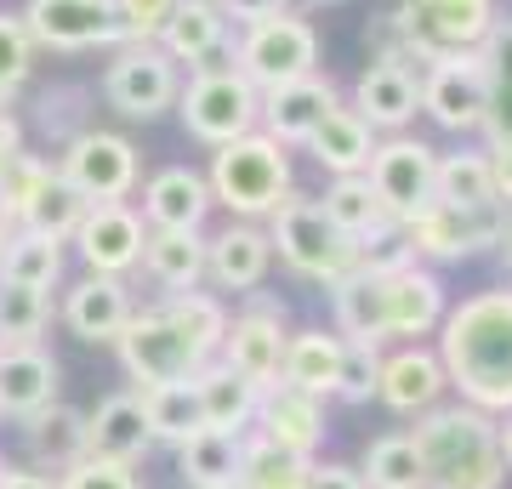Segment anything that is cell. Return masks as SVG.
Returning <instances> with one entry per match:
<instances>
[{
    "mask_svg": "<svg viewBox=\"0 0 512 489\" xmlns=\"http://www.w3.org/2000/svg\"><path fill=\"white\" fill-rule=\"evenodd\" d=\"M450 381H444V364L433 347L421 342H399L393 353H382V376H376V399L393 410V416H427L433 404H444Z\"/></svg>",
    "mask_w": 512,
    "mask_h": 489,
    "instance_id": "cell-19",
    "label": "cell"
},
{
    "mask_svg": "<svg viewBox=\"0 0 512 489\" xmlns=\"http://www.w3.org/2000/svg\"><path fill=\"white\" fill-rule=\"evenodd\" d=\"M177 114H183L188 137H200L205 148H222L256 131L262 120V91L234 69V63H211V69H194L188 86L177 91Z\"/></svg>",
    "mask_w": 512,
    "mask_h": 489,
    "instance_id": "cell-6",
    "label": "cell"
},
{
    "mask_svg": "<svg viewBox=\"0 0 512 489\" xmlns=\"http://www.w3.org/2000/svg\"><path fill=\"white\" fill-rule=\"evenodd\" d=\"M217 12L228 23H262V18H274V12H291V0H217Z\"/></svg>",
    "mask_w": 512,
    "mask_h": 489,
    "instance_id": "cell-49",
    "label": "cell"
},
{
    "mask_svg": "<svg viewBox=\"0 0 512 489\" xmlns=\"http://www.w3.org/2000/svg\"><path fill=\"white\" fill-rule=\"evenodd\" d=\"M336 103H342L336 80H330V74H308V80H291V86H279V91H262V120H256V131L274 137L279 148H302L308 131L319 126Z\"/></svg>",
    "mask_w": 512,
    "mask_h": 489,
    "instance_id": "cell-21",
    "label": "cell"
},
{
    "mask_svg": "<svg viewBox=\"0 0 512 489\" xmlns=\"http://www.w3.org/2000/svg\"><path fill=\"white\" fill-rule=\"evenodd\" d=\"M57 399V359L40 342L0 347V416L29 421Z\"/></svg>",
    "mask_w": 512,
    "mask_h": 489,
    "instance_id": "cell-25",
    "label": "cell"
},
{
    "mask_svg": "<svg viewBox=\"0 0 512 489\" xmlns=\"http://www.w3.org/2000/svg\"><path fill=\"white\" fill-rule=\"evenodd\" d=\"M268 268H274V245L262 222H228L222 234L205 239V279L217 290H234V296L262 290Z\"/></svg>",
    "mask_w": 512,
    "mask_h": 489,
    "instance_id": "cell-22",
    "label": "cell"
},
{
    "mask_svg": "<svg viewBox=\"0 0 512 489\" xmlns=\"http://www.w3.org/2000/svg\"><path fill=\"white\" fill-rule=\"evenodd\" d=\"M137 399H143V416H148V433L154 444H183L205 427L200 421V393H194V381H160V387H137Z\"/></svg>",
    "mask_w": 512,
    "mask_h": 489,
    "instance_id": "cell-36",
    "label": "cell"
},
{
    "mask_svg": "<svg viewBox=\"0 0 512 489\" xmlns=\"http://www.w3.org/2000/svg\"><path fill=\"white\" fill-rule=\"evenodd\" d=\"M268 245L291 273L302 279H319V285H336L348 268H359V245L348 234H336L319 211V200H308L302 188H291L285 200L274 205L268 217Z\"/></svg>",
    "mask_w": 512,
    "mask_h": 489,
    "instance_id": "cell-5",
    "label": "cell"
},
{
    "mask_svg": "<svg viewBox=\"0 0 512 489\" xmlns=\"http://www.w3.org/2000/svg\"><path fill=\"white\" fill-rule=\"evenodd\" d=\"M194 393H200V421L211 433H234L245 438L256 421V399H262V387L245 376H234L222 359L200 364V376H194Z\"/></svg>",
    "mask_w": 512,
    "mask_h": 489,
    "instance_id": "cell-30",
    "label": "cell"
},
{
    "mask_svg": "<svg viewBox=\"0 0 512 489\" xmlns=\"http://www.w3.org/2000/svg\"><path fill=\"white\" fill-rule=\"evenodd\" d=\"M439 364L444 381L484 416L512 410V285L478 290L461 308H444L439 319Z\"/></svg>",
    "mask_w": 512,
    "mask_h": 489,
    "instance_id": "cell-2",
    "label": "cell"
},
{
    "mask_svg": "<svg viewBox=\"0 0 512 489\" xmlns=\"http://www.w3.org/2000/svg\"><path fill=\"white\" fill-rule=\"evenodd\" d=\"M359 478L365 489H421L427 472H421V450L410 433H382L370 438L365 455H359Z\"/></svg>",
    "mask_w": 512,
    "mask_h": 489,
    "instance_id": "cell-38",
    "label": "cell"
},
{
    "mask_svg": "<svg viewBox=\"0 0 512 489\" xmlns=\"http://www.w3.org/2000/svg\"><path fill=\"white\" fill-rule=\"evenodd\" d=\"M148 450H154V433H148V416H143V399L137 393H109L86 416V455L137 467Z\"/></svg>",
    "mask_w": 512,
    "mask_h": 489,
    "instance_id": "cell-26",
    "label": "cell"
},
{
    "mask_svg": "<svg viewBox=\"0 0 512 489\" xmlns=\"http://www.w3.org/2000/svg\"><path fill=\"white\" fill-rule=\"evenodd\" d=\"M348 109L365 120L376 137H399L410 120L421 114V74L410 63H382V57H370V69L353 80V97Z\"/></svg>",
    "mask_w": 512,
    "mask_h": 489,
    "instance_id": "cell-18",
    "label": "cell"
},
{
    "mask_svg": "<svg viewBox=\"0 0 512 489\" xmlns=\"http://www.w3.org/2000/svg\"><path fill=\"white\" fill-rule=\"evenodd\" d=\"M495 444H501V467H507V478H512V410L495 416Z\"/></svg>",
    "mask_w": 512,
    "mask_h": 489,
    "instance_id": "cell-54",
    "label": "cell"
},
{
    "mask_svg": "<svg viewBox=\"0 0 512 489\" xmlns=\"http://www.w3.org/2000/svg\"><path fill=\"white\" fill-rule=\"evenodd\" d=\"M251 433H262L268 444H279V450L308 455L313 461L319 444H325V399H313V393H302V387L274 381V387H262V399H256Z\"/></svg>",
    "mask_w": 512,
    "mask_h": 489,
    "instance_id": "cell-20",
    "label": "cell"
},
{
    "mask_svg": "<svg viewBox=\"0 0 512 489\" xmlns=\"http://www.w3.org/2000/svg\"><path fill=\"white\" fill-rule=\"evenodd\" d=\"M211 489H239V484H211Z\"/></svg>",
    "mask_w": 512,
    "mask_h": 489,
    "instance_id": "cell-57",
    "label": "cell"
},
{
    "mask_svg": "<svg viewBox=\"0 0 512 489\" xmlns=\"http://www.w3.org/2000/svg\"><path fill=\"white\" fill-rule=\"evenodd\" d=\"M143 239H148V222L137 217V205L97 200V205H86V217L74 228V251H80V262L92 273L126 279V273L143 262Z\"/></svg>",
    "mask_w": 512,
    "mask_h": 489,
    "instance_id": "cell-16",
    "label": "cell"
},
{
    "mask_svg": "<svg viewBox=\"0 0 512 489\" xmlns=\"http://www.w3.org/2000/svg\"><path fill=\"white\" fill-rule=\"evenodd\" d=\"M376 143H382V137H376V131H370L365 120L348 109V103H336V109H330L325 120L308 131V143H302V148L325 165L330 177H365V165H370V154H376Z\"/></svg>",
    "mask_w": 512,
    "mask_h": 489,
    "instance_id": "cell-31",
    "label": "cell"
},
{
    "mask_svg": "<svg viewBox=\"0 0 512 489\" xmlns=\"http://www.w3.org/2000/svg\"><path fill=\"white\" fill-rule=\"evenodd\" d=\"M285 336H291V313H285V302H279V296H268V290H245V308L228 319L217 359L228 364L234 376L256 381V387H274Z\"/></svg>",
    "mask_w": 512,
    "mask_h": 489,
    "instance_id": "cell-11",
    "label": "cell"
},
{
    "mask_svg": "<svg viewBox=\"0 0 512 489\" xmlns=\"http://www.w3.org/2000/svg\"><path fill=\"white\" fill-rule=\"evenodd\" d=\"M319 211H325V222L336 228V234H348L353 245H359V256L376 251V245H393L399 239V222L382 211V200L370 194L365 177H330L325 200H319Z\"/></svg>",
    "mask_w": 512,
    "mask_h": 489,
    "instance_id": "cell-24",
    "label": "cell"
},
{
    "mask_svg": "<svg viewBox=\"0 0 512 489\" xmlns=\"http://www.w3.org/2000/svg\"><path fill=\"white\" fill-rule=\"evenodd\" d=\"M137 217L148 228H188L200 234L205 217H211V188H205V171L194 165H165L143 182V211Z\"/></svg>",
    "mask_w": 512,
    "mask_h": 489,
    "instance_id": "cell-23",
    "label": "cell"
},
{
    "mask_svg": "<svg viewBox=\"0 0 512 489\" xmlns=\"http://www.w3.org/2000/svg\"><path fill=\"white\" fill-rule=\"evenodd\" d=\"M126 319H131V290L120 279H109V273H86L63 296V325L80 342H114L126 330Z\"/></svg>",
    "mask_w": 512,
    "mask_h": 489,
    "instance_id": "cell-27",
    "label": "cell"
},
{
    "mask_svg": "<svg viewBox=\"0 0 512 489\" xmlns=\"http://www.w3.org/2000/svg\"><path fill=\"white\" fill-rule=\"evenodd\" d=\"M35 52H97L120 46V18L114 0H29L18 12Z\"/></svg>",
    "mask_w": 512,
    "mask_h": 489,
    "instance_id": "cell-15",
    "label": "cell"
},
{
    "mask_svg": "<svg viewBox=\"0 0 512 489\" xmlns=\"http://www.w3.org/2000/svg\"><path fill=\"white\" fill-rule=\"evenodd\" d=\"M154 46H160L171 63H188V74L211 69V57L228 46V18L217 12V0H177V12L165 18Z\"/></svg>",
    "mask_w": 512,
    "mask_h": 489,
    "instance_id": "cell-29",
    "label": "cell"
},
{
    "mask_svg": "<svg viewBox=\"0 0 512 489\" xmlns=\"http://www.w3.org/2000/svg\"><path fill=\"white\" fill-rule=\"evenodd\" d=\"M29 69H35V40H29L18 12H0V103L18 97Z\"/></svg>",
    "mask_w": 512,
    "mask_h": 489,
    "instance_id": "cell-46",
    "label": "cell"
},
{
    "mask_svg": "<svg viewBox=\"0 0 512 489\" xmlns=\"http://www.w3.org/2000/svg\"><path fill=\"white\" fill-rule=\"evenodd\" d=\"M433 165H439V148L399 131V137L376 143V154L365 165V182H370V194L382 200L387 217L410 222L421 205H433Z\"/></svg>",
    "mask_w": 512,
    "mask_h": 489,
    "instance_id": "cell-14",
    "label": "cell"
},
{
    "mask_svg": "<svg viewBox=\"0 0 512 489\" xmlns=\"http://www.w3.org/2000/svg\"><path fill=\"white\" fill-rule=\"evenodd\" d=\"M165 308L177 313V325L205 347V359H217L222 330H228V308H222V296H211V290H171V296H165Z\"/></svg>",
    "mask_w": 512,
    "mask_h": 489,
    "instance_id": "cell-43",
    "label": "cell"
},
{
    "mask_svg": "<svg viewBox=\"0 0 512 489\" xmlns=\"http://www.w3.org/2000/svg\"><path fill=\"white\" fill-rule=\"evenodd\" d=\"M0 489H57V478L35 467H0Z\"/></svg>",
    "mask_w": 512,
    "mask_h": 489,
    "instance_id": "cell-52",
    "label": "cell"
},
{
    "mask_svg": "<svg viewBox=\"0 0 512 489\" xmlns=\"http://www.w3.org/2000/svg\"><path fill=\"white\" fill-rule=\"evenodd\" d=\"M57 177L69 182L80 200H131L137 188V148L120 137V131H74L63 154H57Z\"/></svg>",
    "mask_w": 512,
    "mask_h": 489,
    "instance_id": "cell-13",
    "label": "cell"
},
{
    "mask_svg": "<svg viewBox=\"0 0 512 489\" xmlns=\"http://www.w3.org/2000/svg\"><path fill=\"white\" fill-rule=\"evenodd\" d=\"M308 472H313L308 455L279 450L262 433L239 438V472H234L239 489H308Z\"/></svg>",
    "mask_w": 512,
    "mask_h": 489,
    "instance_id": "cell-35",
    "label": "cell"
},
{
    "mask_svg": "<svg viewBox=\"0 0 512 489\" xmlns=\"http://www.w3.org/2000/svg\"><path fill=\"white\" fill-rule=\"evenodd\" d=\"M393 12H399V29L410 40V57L416 63L478 52L490 40V29L501 23L495 0H404Z\"/></svg>",
    "mask_w": 512,
    "mask_h": 489,
    "instance_id": "cell-10",
    "label": "cell"
},
{
    "mask_svg": "<svg viewBox=\"0 0 512 489\" xmlns=\"http://www.w3.org/2000/svg\"><path fill=\"white\" fill-rule=\"evenodd\" d=\"M171 12H177V0H114L120 46H126V40H160V29H165Z\"/></svg>",
    "mask_w": 512,
    "mask_h": 489,
    "instance_id": "cell-48",
    "label": "cell"
},
{
    "mask_svg": "<svg viewBox=\"0 0 512 489\" xmlns=\"http://www.w3.org/2000/svg\"><path fill=\"white\" fill-rule=\"evenodd\" d=\"M433 200H444V205H495V182H490L484 148L439 154V165H433Z\"/></svg>",
    "mask_w": 512,
    "mask_h": 489,
    "instance_id": "cell-40",
    "label": "cell"
},
{
    "mask_svg": "<svg viewBox=\"0 0 512 489\" xmlns=\"http://www.w3.org/2000/svg\"><path fill=\"white\" fill-rule=\"evenodd\" d=\"M205 188H211V205H222L234 222H268L274 205L296 188L291 148H279L262 131H245V137H234L211 154Z\"/></svg>",
    "mask_w": 512,
    "mask_h": 489,
    "instance_id": "cell-4",
    "label": "cell"
},
{
    "mask_svg": "<svg viewBox=\"0 0 512 489\" xmlns=\"http://www.w3.org/2000/svg\"><path fill=\"white\" fill-rule=\"evenodd\" d=\"M308 489H365V478H359V467H348V461H313Z\"/></svg>",
    "mask_w": 512,
    "mask_h": 489,
    "instance_id": "cell-51",
    "label": "cell"
},
{
    "mask_svg": "<svg viewBox=\"0 0 512 489\" xmlns=\"http://www.w3.org/2000/svg\"><path fill=\"white\" fill-rule=\"evenodd\" d=\"M57 279H63V239L35 234V228H12L6 251H0V285L52 290Z\"/></svg>",
    "mask_w": 512,
    "mask_h": 489,
    "instance_id": "cell-37",
    "label": "cell"
},
{
    "mask_svg": "<svg viewBox=\"0 0 512 489\" xmlns=\"http://www.w3.org/2000/svg\"><path fill=\"white\" fill-rule=\"evenodd\" d=\"M484 160H490V182H495V200L512 205V137H495L484 148Z\"/></svg>",
    "mask_w": 512,
    "mask_h": 489,
    "instance_id": "cell-50",
    "label": "cell"
},
{
    "mask_svg": "<svg viewBox=\"0 0 512 489\" xmlns=\"http://www.w3.org/2000/svg\"><path fill=\"white\" fill-rule=\"evenodd\" d=\"M376 376H382V347L376 342H342V364H336V387H330V399L370 404L376 399Z\"/></svg>",
    "mask_w": 512,
    "mask_h": 489,
    "instance_id": "cell-44",
    "label": "cell"
},
{
    "mask_svg": "<svg viewBox=\"0 0 512 489\" xmlns=\"http://www.w3.org/2000/svg\"><path fill=\"white\" fill-rule=\"evenodd\" d=\"M46 177H52V160L18 148L12 160L0 165V211H6L12 222H23V211H29V200L40 194V182H46Z\"/></svg>",
    "mask_w": 512,
    "mask_h": 489,
    "instance_id": "cell-45",
    "label": "cell"
},
{
    "mask_svg": "<svg viewBox=\"0 0 512 489\" xmlns=\"http://www.w3.org/2000/svg\"><path fill=\"white\" fill-rule=\"evenodd\" d=\"M177 91H183V74L154 40H126L103 69V97L126 120H160L165 109H177Z\"/></svg>",
    "mask_w": 512,
    "mask_h": 489,
    "instance_id": "cell-12",
    "label": "cell"
},
{
    "mask_svg": "<svg viewBox=\"0 0 512 489\" xmlns=\"http://www.w3.org/2000/svg\"><path fill=\"white\" fill-rule=\"evenodd\" d=\"M421 450V489H501L507 467H501V444H495V416L473 410V404H433L427 416L410 427Z\"/></svg>",
    "mask_w": 512,
    "mask_h": 489,
    "instance_id": "cell-3",
    "label": "cell"
},
{
    "mask_svg": "<svg viewBox=\"0 0 512 489\" xmlns=\"http://www.w3.org/2000/svg\"><path fill=\"white\" fill-rule=\"evenodd\" d=\"M239 472V438L234 433H211L200 427L194 438L177 444V478L188 489H211V484H234Z\"/></svg>",
    "mask_w": 512,
    "mask_h": 489,
    "instance_id": "cell-39",
    "label": "cell"
},
{
    "mask_svg": "<svg viewBox=\"0 0 512 489\" xmlns=\"http://www.w3.org/2000/svg\"><path fill=\"white\" fill-rule=\"evenodd\" d=\"M137 268H143L165 296H171V290H200V279H205V228L200 234H188V228H148L143 262H137Z\"/></svg>",
    "mask_w": 512,
    "mask_h": 489,
    "instance_id": "cell-32",
    "label": "cell"
},
{
    "mask_svg": "<svg viewBox=\"0 0 512 489\" xmlns=\"http://www.w3.org/2000/svg\"><path fill=\"white\" fill-rule=\"evenodd\" d=\"M495 245H501V256H507V268H512V205H507V228H501V239H495Z\"/></svg>",
    "mask_w": 512,
    "mask_h": 489,
    "instance_id": "cell-55",
    "label": "cell"
},
{
    "mask_svg": "<svg viewBox=\"0 0 512 489\" xmlns=\"http://www.w3.org/2000/svg\"><path fill=\"white\" fill-rule=\"evenodd\" d=\"M484 63V137H512V18H501L490 29V40L478 46Z\"/></svg>",
    "mask_w": 512,
    "mask_h": 489,
    "instance_id": "cell-34",
    "label": "cell"
},
{
    "mask_svg": "<svg viewBox=\"0 0 512 489\" xmlns=\"http://www.w3.org/2000/svg\"><path fill=\"white\" fill-rule=\"evenodd\" d=\"M46 325H52V290L0 285V347L40 342V330Z\"/></svg>",
    "mask_w": 512,
    "mask_h": 489,
    "instance_id": "cell-42",
    "label": "cell"
},
{
    "mask_svg": "<svg viewBox=\"0 0 512 489\" xmlns=\"http://www.w3.org/2000/svg\"><path fill=\"white\" fill-rule=\"evenodd\" d=\"M234 69L256 91L308 80V74H319V35L302 12H274L262 23H245V35L234 40Z\"/></svg>",
    "mask_w": 512,
    "mask_h": 489,
    "instance_id": "cell-8",
    "label": "cell"
},
{
    "mask_svg": "<svg viewBox=\"0 0 512 489\" xmlns=\"http://www.w3.org/2000/svg\"><path fill=\"white\" fill-rule=\"evenodd\" d=\"M330 290V319L342 342H421L433 336L444 319V279L427 262L404 251V239L376 245L359 256V268H348Z\"/></svg>",
    "mask_w": 512,
    "mask_h": 489,
    "instance_id": "cell-1",
    "label": "cell"
},
{
    "mask_svg": "<svg viewBox=\"0 0 512 489\" xmlns=\"http://www.w3.org/2000/svg\"><path fill=\"white\" fill-rule=\"evenodd\" d=\"M114 347H120V364H126V376L137 381V387L194 381L200 376V364H211L205 359V347L177 325V313L165 308V302H154V308H131V319H126V330L114 336Z\"/></svg>",
    "mask_w": 512,
    "mask_h": 489,
    "instance_id": "cell-7",
    "label": "cell"
},
{
    "mask_svg": "<svg viewBox=\"0 0 512 489\" xmlns=\"http://www.w3.org/2000/svg\"><path fill=\"white\" fill-rule=\"evenodd\" d=\"M507 228V205H421L410 222H399V239L404 251L416 256V262H467L478 251H495V239Z\"/></svg>",
    "mask_w": 512,
    "mask_h": 489,
    "instance_id": "cell-9",
    "label": "cell"
},
{
    "mask_svg": "<svg viewBox=\"0 0 512 489\" xmlns=\"http://www.w3.org/2000/svg\"><path fill=\"white\" fill-rule=\"evenodd\" d=\"M12 228H18V222H12L6 211H0V251H6V239H12Z\"/></svg>",
    "mask_w": 512,
    "mask_h": 489,
    "instance_id": "cell-56",
    "label": "cell"
},
{
    "mask_svg": "<svg viewBox=\"0 0 512 489\" xmlns=\"http://www.w3.org/2000/svg\"><path fill=\"white\" fill-rule=\"evenodd\" d=\"M336 364H342V336L336 330H291L285 336V353H279V381L285 387H302L313 399H330Z\"/></svg>",
    "mask_w": 512,
    "mask_h": 489,
    "instance_id": "cell-33",
    "label": "cell"
},
{
    "mask_svg": "<svg viewBox=\"0 0 512 489\" xmlns=\"http://www.w3.org/2000/svg\"><path fill=\"white\" fill-rule=\"evenodd\" d=\"M23 427V444H29V467L35 472H69L74 461H86V410L52 399L46 410H35Z\"/></svg>",
    "mask_w": 512,
    "mask_h": 489,
    "instance_id": "cell-28",
    "label": "cell"
},
{
    "mask_svg": "<svg viewBox=\"0 0 512 489\" xmlns=\"http://www.w3.org/2000/svg\"><path fill=\"white\" fill-rule=\"evenodd\" d=\"M421 114L444 131L484 126V63H478V52L439 57L421 69Z\"/></svg>",
    "mask_w": 512,
    "mask_h": 489,
    "instance_id": "cell-17",
    "label": "cell"
},
{
    "mask_svg": "<svg viewBox=\"0 0 512 489\" xmlns=\"http://www.w3.org/2000/svg\"><path fill=\"white\" fill-rule=\"evenodd\" d=\"M57 489H143V478H137V467L86 455V461H74L69 472H57Z\"/></svg>",
    "mask_w": 512,
    "mask_h": 489,
    "instance_id": "cell-47",
    "label": "cell"
},
{
    "mask_svg": "<svg viewBox=\"0 0 512 489\" xmlns=\"http://www.w3.org/2000/svg\"><path fill=\"white\" fill-rule=\"evenodd\" d=\"M86 205H92V200H80L69 182L57 177V165H52V177L40 182V194L29 200V211H23L18 228H35V234H52V239L69 245L74 228H80V217H86Z\"/></svg>",
    "mask_w": 512,
    "mask_h": 489,
    "instance_id": "cell-41",
    "label": "cell"
},
{
    "mask_svg": "<svg viewBox=\"0 0 512 489\" xmlns=\"http://www.w3.org/2000/svg\"><path fill=\"white\" fill-rule=\"evenodd\" d=\"M18 148H23V120H18L12 109H6V103H0V165L12 160Z\"/></svg>",
    "mask_w": 512,
    "mask_h": 489,
    "instance_id": "cell-53",
    "label": "cell"
}]
</instances>
